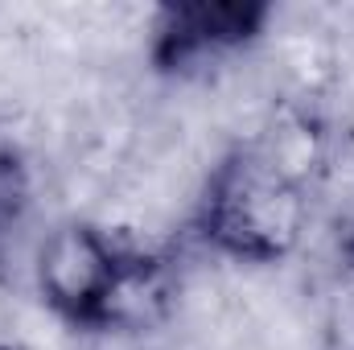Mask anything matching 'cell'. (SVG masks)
Listing matches in <instances>:
<instances>
[{
    "label": "cell",
    "mask_w": 354,
    "mask_h": 350,
    "mask_svg": "<svg viewBox=\"0 0 354 350\" xmlns=\"http://www.w3.org/2000/svg\"><path fill=\"white\" fill-rule=\"evenodd\" d=\"M29 206H33V174L17 149L0 145V239L25 223Z\"/></svg>",
    "instance_id": "277c9868"
},
{
    "label": "cell",
    "mask_w": 354,
    "mask_h": 350,
    "mask_svg": "<svg viewBox=\"0 0 354 350\" xmlns=\"http://www.w3.org/2000/svg\"><path fill=\"white\" fill-rule=\"evenodd\" d=\"M272 8L260 0H185L157 8L153 62L157 71L185 75L239 54L264 33Z\"/></svg>",
    "instance_id": "3957f363"
},
{
    "label": "cell",
    "mask_w": 354,
    "mask_h": 350,
    "mask_svg": "<svg viewBox=\"0 0 354 350\" xmlns=\"http://www.w3.org/2000/svg\"><path fill=\"white\" fill-rule=\"evenodd\" d=\"M33 276L41 301L79 330H145L174 301V272L161 256L79 219L41 239Z\"/></svg>",
    "instance_id": "6da1fadb"
},
{
    "label": "cell",
    "mask_w": 354,
    "mask_h": 350,
    "mask_svg": "<svg viewBox=\"0 0 354 350\" xmlns=\"http://www.w3.org/2000/svg\"><path fill=\"white\" fill-rule=\"evenodd\" d=\"M194 231L231 260H288L309 231V190L272 145H239L206 177Z\"/></svg>",
    "instance_id": "7a4b0ae2"
}]
</instances>
